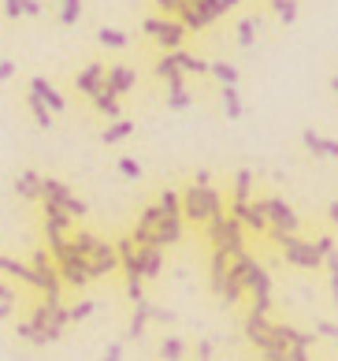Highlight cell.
Wrapping results in <instances>:
<instances>
[{
	"label": "cell",
	"mask_w": 338,
	"mask_h": 361,
	"mask_svg": "<svg viewBox=\"0 0 338 361\" xmlns=\"http://www.w3.org/2000/svg\"><path fill=\"white\" fill-rule=\"evenodd\" d=\"M142 26H145V34L156 37L160 45H179L182 42V26L171 23L168 16H149V19H142Z\"/></svg>",
	"instance_id": "6da1fadb"
},
{
	"label": "cell",
	"mask_w": 338,
	"mask_h": 361,
	"mask_svg": "<svg viewBox=\"0 0 338 361\" xmlns=\"http://www.w3.org/2000/svg\"><path fill=\"white\" fill-rule=\"evenodd\" d=\"M56 4H60V23L75 26L78 16H82V0H56Z\"/></svg>",
	"instance_id": "7a4b0ae2"
},
{
	"label": "cell",
	"mask_w": 338,
	"mask_h": 361,
	"mask_svg": "<svg viewBox=\"0 0 338 361\" xmlns=\"http://www.w3.org/2000/svg\"><path fill=\"white\" fill-rule=\"evenodd\" d=\"M97 42L101 45H112V49H123L127 45V34L123 30H108V26H104V30L97 34Z\"/></svg>",
	"instance_id": "3957f363"
},
{
	"label": "cell",
	"mask_w": 338,
	"mask_h": 361,
	"mask_svg": "<svg viewBox=\"0 0 338 361\" xmlns=\"http://www.w3.org/2000/svg\"><path fill=\"white\" fill-rule=\"evenodd\" d=\"M97 78H101V68H89V71H82L78 75V90H97Z\"/></svg>",
	"instance_id": "277c9868"
},
{
	"label": "cell",
	"mask_w": 338,
	"mask_h": 361,
	"mask_svg": "<svg viewBox=\"0 0 338 361\" xmlns=\"http://www.w3.org/2000/svg\"><path fill=\"white\" fill-rule=\"evenodd\" d=\"M37 19L42 16V0H19V19Z\"/></svg>",
	"instance_id": "5b68a950"
},
{
	"label": "cell",
	"mask_w": 338,
	"mask_h": 361,
	"mask_svg": "<svg viewBox=\"0 0 338 361\" xmlns=\"http://www.w3.org/2000/svg\"><path fill=\"white\" fill-rule=\"evenodd\" d=\"M160 16H179V8H182V0H153Z\"/></svg>",
	"instance_id": "8992f818"
},
{
	"label": "cell",
	"mask_w": 338,
	"mask_h": 361,
	"mask_svg": "<svg viewBox=\"0 0 338 361\" xmlns=\"http://www.w3.org/2000/svg\"><path fill=\"white\" fill-rule=\"evenodd\" d=\"M127 86H130V71L115 68V71H112V90H127Z\"/></svg>",
	"instance_id": "52a82bcc"
},
{
	"label": "cell",
	"mask_w": 338,
	"mask_h": 361,
	"mask_svg": "<svg viewBox=\"0 0 338 361\" xmlns=\"http://www.w3.org/2000/svg\"><path fill=\"white\" fill-rule=\"evenodd\" d=\"M0 4H4V16L8 19H19V0H0Z\"/></svg>",
	"instance_id": "ba28073f"
}]
</instances>
